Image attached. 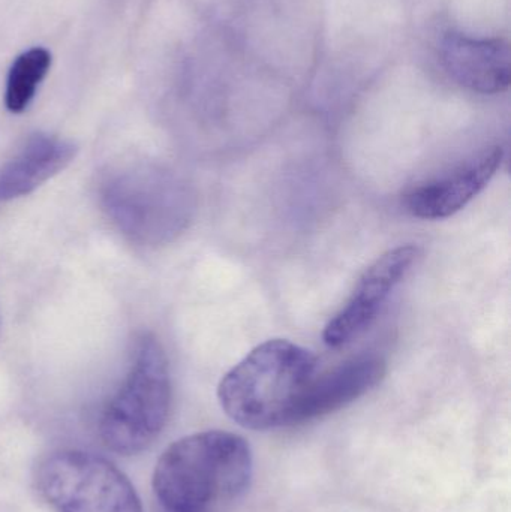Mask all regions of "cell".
Instances as JSON below:
<instances>
[{"label": "cell", "instance_id": "6da1fadb", "mask_svg": "<svg viewBox=\"0 0 511 512\" xmlns=\"http://www.w3.org/2000/svg\"><path fill=\"white\" fill-rule=\"evenodd\" d=\"M252 468L251 448L242 436L195 433L162 454L153 490L168 512H231L248 492Z\"/></svg>", "mask_w": 511, "mask_h": 512}, {"label": "cell", "instance_id": "7a4b0ae2", "mask_svg": "<svg viewBox=\"0 0 511 512\" xmlns=\"http://www.w3.org/2000/svg\"><path fill=\"white\" fill-rule=\"evenodd\" d=\"M318 372L317 357L309 349L284 339L267 340L222 378L219 402L246 429L294 426L300 424Z\"/></svg>", "mask_w": 511, "mask_h": 512}, {"label": "cell", "instance_id": "3957f363", "mask_svg": "<svg viewBox=\"0 0 511 512\" xmlns=\"http://www.w3.org/2000/svg\"><path fill=\"white\" fill-rule=\"evenodd\" d=\"M171 381L161 343L143 334L135 345L131 369L101 418L105 447L122 456L146 450L170 415Z\"/></svg>", "mask_w": 511, "mask_h": 512}, {"label": "cell", "instance_id": "277c9868", "mask_svg": "<svg viewBox=\"0 0 511 512\" xmlns=\"http://www.w3.org/2000/svg\"><path fill=\"white\" fill-rule=\"evenodd\" d=\"M102 201L114 224L135 242L159 245L185 230L192 198L177 177L149 165L125 168L108 177Z\"/></svg>", "mask_w": 511, "mask_h": 512}, {"label": "cell", "instance_id": "5b68a950", "mask_svg": "<svg viewBox=\"0 0 511 512\" xmlns=\"http://www.w3.org/2000/svg\"><path fill=\"white\" fill-rule=\"evenodd\" d=\"M38 487L56 512H143L131 481L108 460L59 451L39 466Z\"/></svg>", "mask_w": 511, "mask_h": 512}, {"label": "cell", "instance_id": "8992f818", "mask_svg": "<svg viewBox=\"0 0 511 512\" xmlns=\"http://www.w3.org/2000/svg\"><path fill=\"white\" fill-rule=\"evenodd\" d=\"M419 256L416 246H399L363 273L345 306L330 319L323 340L330 348L347 345L365 333Z\"/></svg>", "mask_w": 511, "mask_h": 512}, {"label": "cell", "instance_id": "52a82bcc", "mask_svg": "<svg viewBox=\"0 0 511 512\" xmlns=\"http://www.w3.org/2000/svg\"><path fill=\"white\" fill-rule=\"evenodd\" d=\"M503 156L500 146L486 147L440 177L410 189L404 195L405 210L414 218L429 221L455 215L488 186Z\"/></svg>", "mask_w": 511, "mask_h": 512}, {"label": "cell", "instance_id": "ba28073f", "mask_svg": "<svg viewBox=\"0 0 511 512\" xmlns=\"http://www.w3.org/2000/svg\"><path fill=\"white\" fill-rule=\"evenodd\" d=\"M440 56L447 74L462 87L483 95L509 89L511 53L506 39L447 33L441 41Z\"/></svg>", "mask_w": 511, "mask_h": 512}, {"label": "cell", "instance_id": "9c48e42d", "mask_svg": "<svg viewBox=\"0 0 511 512\" xmlns=\"http://www.w3.org/2000/svg\"><path fill=\"white\" fill-rule=\"evenodd\" d=\"M386 372V360L377 354L359 355L326 372H318L303 403L300 423L350 405L377 387Z\"/></svg>", "mask_w": 511, "mask_h": 512}, {"label": "cell", "instance_id": "30bf717a", "mask_svg": "<svg viewBox=\"0 0 511 512\" xmlns=\"http://www.w3.org/2000/svg\"><path fill=\"white\" fill-rule=\"evenodd\" d=\"M75 155L77 147L71 141L48 134L33 135L23 149L0 168V203L32 194L65 170Z\"/></svg>", "mask_w": 511, "mask_h": 512}, {"label": "cell", "instance_id": "8fae6325", "mask_svg": "<svg viewBox=\"0 0 511 512\" xmlns=\"http://www.w3.org/2000/svg\"><path fill=\"white\" fill-rule=\"evenodd\" d=\"M50 65L51 54L41 47L30 48L15 59L9 69L5 93L6 108L11 113H21L29 107Z\"/></svg>", "mask_w": 511, "mask_h": 512}]
</instances>
